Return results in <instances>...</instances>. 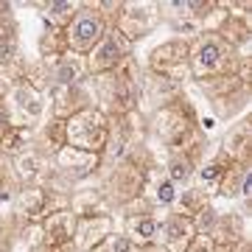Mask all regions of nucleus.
<instances>
[{
	"label": "nucleus",
	"instance_id": "nucleus-6",
	"mask_svg": "<svg viewBox=\"0 0 252 252\" xmlns=\"http://www.w3.org/2000/svg\"><path fill=\"white\" fill-rule=\"evenodd\" d=\"M160 199H162V202H171V199H174V185H171V182L160 185Z\"/></svg>",
	"mask_w": 252,
	"mask_h": 252
},
{
	"label": "nucleus",
	"instance_id": "nucleus-10",
	"mask_svg": "<svg viewBox=\"0 0 252 252\" xmlns=\"http://www.w3.org/2000/svg\"><path fill=\"white\" fill-rule=\"evenodd\" d=\"M112 252H129V241H124V238H121V241L115 244V250Z\"/></svg>",
	"mask_w": 252,
	"mask_h": 252
},
{
	"label": "nucleus",
	"instance_id": "nucleus-4",
	"mask_svg": "<svg viewBox=\"0 0 252 252\" xmlns=\"http://www.w3.org/2000/svg\"><path fill=\"white\" fill-rule=\"evenodd\" d=\"M98 56H101V62H104V64H107V62H112V59L118 56V45L112 42V39H109L107 45L101 48V54H98Z\"/></svg>",
	"mask_w": 252,
	"mask_h": 252
},
{
	"label": "nucleus",
	"instance_id": "nucleus-1",
	"mask_svg": "<svg viewBox=\"0 0 252 252\" xmlns=\"http://www.w3.org/2000/svg\"><path fill=\"white\" fill-rule=\"evenodd\" d=\"M73 34H76V42H79V45H87L93 36L98 34V23H95L93 17H84V20H79V23H76Z\"/></svg>",
	"mask_w": 252,
	"mask_h": 252
},
{
	"label": "nucleus",
	"instance_id": "nucleus-7",
	"mask_svg": "<svg viewBox=\"0 0 252 252\" xmlns=\"http://www.w3.org/2000/svg\"><path fill=\"white\" fill-rule=\"evenodd\" d=\"M6 54H11V39H0V56H6Z\"/></svg>",
	"mask_w": 252,
	"mask_h": 252
},
{
	"label": "nucleus",
	"instance_id": "nucleus-11",
	"mask_svg": "<svg viewBox=\"0 0 252 252\" xmlns=\"http://www.w3.org/2000/svg\"><path fill=\"white\" fill-rule=\"evenodd\" d=\"M250 190H252V177H247V180H244V193L250 196Z\"/></svg>",
	"mask_w": 252,
	"mask_h": 252
},
{
	"label": "nucleus",
	"instance_id": "nucleus-5",
	"mask_svg": "<svg viewBox=\"0 0 252 252\" xmlns=\"http://www.w3.org/2000/svg\"><path fill=\"white\" fill-rule=\"evenodd\" d=\"M188 162H180V160H177V162H171V177H174V180H185V177H188Z\"/></svg>",
	"mask_w": 252,
	"mask_h": 252
},
{
	"label": "nucleus",
	"instance_id": "nucleus-3",
	"mask_svg": "<svg viewBox=\"0 0 252 252\" xmlns=\"http://www.w3.org/2000/svg\"><path fill=\"white\" fill-rule=\"evenodd\" d=\"M154 233H157V221H152V219H146V221H140V224H137V235L152 238Z\"/></svg>",
	"mask_w": 252,
	"mask_h": 252
},
{
	"label": "nucleus",
	"instance_id": "nucleus-9",
	"mask_svg": "<svg viewBox=\"0 0 252 252\" xmlns=\"http://www.w3.org/2000/svg\"><path fill=\"white\" fill-rule=\"evenodd\" d=\"M59 76H62V81H70L73 79V67H62V70H59Z\"/></svg>",
	"mask_w": 252,
	"mask_h": 252
},
{
	"label": "nucleus",
	"instance_id": "nucleus-8",
	"mask_svg": "<svg viewBox=\"0 0 252 252\" xmlns=\"http://www.w3.org/2000/svg\"><path fill=\"white\" fill-rule=\"evenodd\" d=\"M202 180H216V168H213V165L205 168V171H202Z\"/></svg>",
	"mask_w": 252,
	"mask_h": 252
},
{
	"label": "nucleus",
	"instance_id": "nucleus-2",
	"mask_svg": "<svg viewBox=\"0 0 252 252\" xmlns=\"http://www.w3.org/2000/svg\"><path fill=\"white\" fill-rule=\"evenodd\" d=\"M219 62V48L213 42H207L202 51H199V64H205V67H213Z\"/></svg>",
	"mask_w": 252,
	"mask_h": 252
},
{
	"label": "nucleus",
	"instance_id": "nucleus-12",
	"mask_svg": "<svg viewBox=\"0 0 252 252\" xmlns=\"http://www.w3.org/2000/svg\"><path fill=\"white\" fill-rule=\"evenodd\" d=\"M0 121H3V115H0Z\"/></svg>",
	"mask_w": 252,
	"mask_h": 252
}]
</instances>
